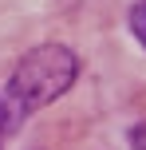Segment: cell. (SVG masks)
<instances>
[{"instance_id":"3957f363","label":"cell","mask_w":146,"mask_h":150,"mask_svg":"<svg viewBox=\"0 0 146 150\" xmlns=\"http://www.w3.org/2000/svg\"><path fill=\"white\" fill-rule=\"evenodd\" d=\"M134 150H146V127L134 130Z\"/></svg>"},{"instance_id":"6da1fadb","label":"cell","mask_w":146,"mask_h":150,"mask_svg":"<svg viewBox=\"0 0 146 150\" xmlns=\"http://www.w3.org/2000/svg\"><path fill=\"white\" fill-rule=\"evenodd\" d=\"M79 59L71 47L63 44H44L36 52H28L16 63L8 87L0 91V130H12L20 119H28L32 111L55 103L63 91L75 83Z\"/></svg>"},{"instance_id":"7a4b0ae2","label":"cell","mask_w":146,"mask_h":150,"mask_svg":"<svg viewBox=\"0 0 146 150\" xmlns=\"http://www.w3.org/2000/svg\"><path fill=\"white\" fill-rule=\"evenodd\" d=\"M130 32H134V40L146 47V0H138V4L130 8Z\"/></svg>"}]
</instances>
